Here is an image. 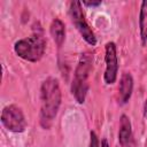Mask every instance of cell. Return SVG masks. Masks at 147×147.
Masks as SVG:
<instances>
[{
	"mask_svg": "<svg viewBox=\"0 0 147 147\" xmlns=\"http://www.w3.org/2000/svg\"><path fill=\"white\" fill-rule=\"evenodd\" d=\"M61 106V90L59 80L54 77L46 78L40 87V124L49 129Z\"/></svg>",
	"mask_w": 147,
	"mask_h": 147,
	"instance_id": "obj_1",
	"label": "cell"
},
{
	"mask_svg": "<svg viewBox=\"0 0 147 147\" xmlns=\"http://www.w3.org/2000/svg\"><path fill=\"white\" fill-rule=\"evenodd\" d=\"M92 67H93V55L88 52L83 53L75 69V74L71 83V93L78 103H83L85 101L88 91V77L92 71Z\"/></svg>",
	"mask_w": 147,
	"mask_h": 147,
	"instance_id": "obj_2",
	"label": "cell"
},
{
	"mask_svg": "<svg viewBox=\"0 0 147 147\" xmlns=\"http://www.w3.org/2000/svg\"><path fill=\"white\" fill-rule=\"evenodd\" d=\"M46 40L40 32L36 31L32 36L17 40L14 44L15 53L29 62H38L45 54Z\"/></svg>",
	"mask_w": 147,
	"mask_h": 147,
	"instance_id": "obj_3",
	"label": "cell"
},
{
	"mask_svg": "<svg viewBox=\"0 0 147 147\" xmlns=\"http://www.w3.org/2000/svg\"><path fill=\"white\" fill-rule=\"evenodd\" d=\"M69 14H70L74 25L76 26V29L78 30V32L80 33L83 39L87 44L94 46L96 44V38L85 20V16H84V13L82 9V2L80 1H71Z\"/></svg>",
	"mask_w": 147,
	"mask_h": 147,
	"instance_id": "obj_4",
	"label": "cell"
},
{
	"mask_svg": "<svg viewBox=\"0 0 147 147\" xmlns=\"http://www.w3.org/2000/svg\"><path fill=\"white\" fill-rule=\"evenodd\" d=\"M1 123L7 130L15 133H21L26 129V121L23 110L16 105H9L2 109Z\"/></svg>",
	"mask_w": 147,
	"mask_h": 147,
	"instance_id": "obj_5",
	"label": "cell"
},
{
	"mask_svg": "<svg viewBox=\"0 0 147 147\" xmlns=\"http://www.w3.org/2000/svg\"><path fill=\"white\" fill-rule=\"evenodd\" d=\"M105 49H106V55H105L106 70H105L103 79L106 84L111 85L116 82L117 71H118V62H117V53H116L115 42L113 41L107 42Z\"/></svg>",
	"mask_w": 147,
	"mask_h": 147,
	"instance_id": "obj_6",
	"label": "cell"
},
{
	"mask_svg": "<svg viewBox=\"0 0 147 147\" xmlns=\"http://www.w3.org/2000/svg\"><path fill=\"white\" fill-rule=\"evenodd\" d=\"M118 141L122 147H134V139L132 133V126L130 118L126 115H122L119 118Z\"/></svg>",
	"mask_w": 147,
	"mask_h": 147,
	"instance_id": "obj_7",
	"label": "cell"
},
{
	"mask_svg": "<svg viewBox=\"0 0 147 147\" xmlns=\"http://www.w3.org/2000/svg\"><path fill=\"white\" fill-rule=\"evenodd\" d=\"M133 91V78L130 74L125 72L122 75L121 80H119V86H118V92H119V102L121 103H126L129 99L131 98Z\"/></svg>",
	"mask_w": 147,
	"mask_h": 147,
	"instance_id": "obj_8",
	"label": "cell"
},
{
	"mask_svg": "<svg viewBox=\"0 0 147 147\" xmlns=\"http://www.w3.org/2000/svg\"><path fill=\"white\" fill-rule=\"evenodd\" d=\"M49 32H51V36H52L54 42L60 48L63 45L64 39H65V28H64L63 22L59 18L53 20L51 23V26H49Z\"/></svg>",
	"mask_w": 147,
	"mask_h": 147,
	"instance_id": "obj_9",
	"label": "cell"
},
{
	"mask_svg": "<svg viewBox=\"0 0 147 147\" xmlns=\"http://www.w3.org/2000/svg\"><path fill=\"white\" fill-rule=\"evenodd\" d=\"M139 29H140V38L142 45H145L147 41V0H144L140 6Z\"/></svg>",
	"mask_w": 147,
	"mask_h": 147,
	"instance_id": "obj_10",
	"label": "cell"
},
{
	"mask_svg": "<svg viewBox=\"0 0 147 147\" xmlns=\"http://www.w3.org/2000/svg\"><path fill=\"white\" fill-rule=\"evenodd\" d=\"M90 137H91V139H90V147H100L98 137H96V134H95L93 131H91Z\"/></svg>",
	"mask_w": 147,
	"mask_h": 147,
	"instance_id": "obj_11",
	"label": "cell"
},
{
	"mask_svg": "<svg viewBox=\"0 0 147 147\" xmlns=\"http://www.w3.org/2000/svg\"><path fill=\"white\" fill-rule=\"evenodd\" d=\"M83 5L88 6V7H96L101 5V1H83Z\"/></svg>",
	"mask_w": 147,
	"mask_h": 147,
	"instance_id": "obj_12",
	"label": "cell"
},
{
	"mask_svg": "<svg viewBox=\"0 0 147 147\" xmlns=\"http://www.w3.org/2000/svg\"><path fill=\"white\" fill-rule=\"evenodd\" d=\"M100 147H109L107 139H102V141H101V146H100Z\"/></svg>",
	"mask_w": 147,
	"mask_h": 147,
	"instance_id": "obj_13",
	"label": "cell"
}]
</instances>
